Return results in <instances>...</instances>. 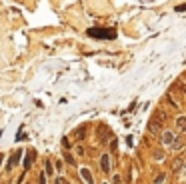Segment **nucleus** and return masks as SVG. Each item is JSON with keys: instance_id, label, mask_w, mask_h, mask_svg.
<instances>
[{"instance_id": "7", "label": "nucleus", "mask_w": 186, "mask_h": 184, "mask_svg": "<svg viewBox=\"0 0 186 184\" xmlns=\"http://www.w3.org/2000/svg\"><path fill=\"white\" fill-rule=\"evenodd\" d=\"M176 130L182 132V134H186V116H178V120H176Z\"/></svg>"}, {"instance_id": "21", "label": "nucleus", "mask_w": 186, "mask_h": 184, "mask_svg": "<svg viewBox=\"0 0 186 184\" xmlns=\"http://www.w3.org/2000/svg\"><path fill=\"white\" fill-rule=\"evenodd\" d=\"M38 182H40V184H46V174H40V176H38Z\"/></svg>"}, {"instance_id": "17", "label": "nucleus", "mask_w": 186, "mask_h": 184, "mask_svg": "<svg viewBox=\"0 0 186 184\" xmlns=\"http://www.w3.org/2000/svg\"><path fill=\"white\" fill-rule=\"evenodd\" d=\"M112 184H122V176H120V174H116V176L112 178Z\"/></svg>"}, {"instance_id": "3", "label": "nucleus", "mask_w": 186, "mask_h": 184, "mask_svg": "<svg viewBox=\"0 0 186 184\" xmlns=\"http://www.w3.org/2000/svg\"><path fill=\"white\" fill-rule=\"evenodd\" d=\"M170 168H172V172H180L182 168H186V158H184V156H176V158L172 160Z\"/></svg>"}, {"instance_id": "20", "label": "nucleus", "mask_w": 186, "mask_h": 184, "mask_svg": "<svg viewBox=\"0 0 186 184\" xmlns=\"http://www.w3.org/2000/svg\"><path fill=\"white\" fill-rule=\"evenodd\" d=\"M64 158H66V162H68V164H74V158H72L70 154H64Z\"/></svg>"}, {"instance_id": "8", "label": "nucleus", "mask_w": 186, "mask_h": 184, "mask_svg": "<svg viewBox=\"0 0 186 184\" xmlns=\"http://www.w3.org/2000/svg\"><path fill=\"white\" fill-rule=\"evenodd\" d=\"M84 136H86V126L82 124V126H78L74 130V140H84Z\"/></svg>"}, {"instance_id": "1", "label": "nucleus", "mask_w": 186, "mask_h": 184, "mask_svg": "<svg viewBox=\"0 0 186 184\" xmlns=\"http://www.w3.org/2000/svg\"><path fill=\"white\" fill-rule=\"evenodd\" d=\"M88 36H92V38H116V32L106 28H90Z\"/></svg>"}, {"instance_id": "23", "label": "nucleus", "mask_w": 186, "mask_h": 184, "mask_svg": "<svg viewBox=\"0 0 186 184\" xmlns=\"http://www.w3.org/2000/svg\"><path fill=\"white\" fill-rule=\"evenodd\" d=\"M176 10H178V12H182V10H186V6H176Z\"/></svg>"}, {"instance_id": "22", "label": "nucleus", "mask_w": 186, "mask_h": 184, "mask_svg": "<svg viewBox=\"0 0 186 184\" xmlns=\"http://www.w3.org/2000/svg\"><path fill=\"white\" fill-rule=\"evenodd\" d=\"M54 166H56V170H62V162H60V160H56V164H54Z\"/></svg>"}, {"instance_id": "13", "label": "nucleus", "mask_w": 186, "mask_h": 184, "mask_svg": "<svg viewBox=\"0 0 186 184\" xmlns=\"http://www.w3.org/2000/svg\"><path fill=\"white\" fill-rule=\"evenodd\" d=\"M32 160H34V152H28V158L24 160V170H26V172H28V168H30V162H32Z\"/></svg>"}, {"instance_id": "9", "label": "nucleus", "mask_w": 186, "mask_h": 184, "mask_svg": "<svg viewBox=\"0 0 186 184\" xmlns=\"http://www.w3.org/2000/svg\"><path fill=\"white\" fill-rule=\"evenodd\" d=\"M168 100H170V104H172L174 108H176V110H180V108H182V104H180V100L176 98V96H174V92H172V90L168 92Z\"/></svg>"}, {"instance_id": "2", "label": "nucleus", "mask_w": 186, "mask_h": 184, "mask_svg": "<svg viewBox=\"0 0 186 184\" xmlns=\"http://www.w3.org/2000/svg\"><path fill=\"white\" fill-rule=\"evenodd\" d=\"M176 134H174L172 130H166V132H162V144L166 146V148H172L174 142H176Z\"/></svg>"}, {"instance_id": "11", "label": "nucleus", "mask_w": 186, "mask_h": 184, "mask_svg": "<svg viewBox=\"0 0 186 184\" xmlns=\"http://www.w3.org/2000/svg\"><path fill=\"white\" fill-rule=\"evenodd\" d=\"M148 130H150L152 134H158V132H160V124L154 122V120L150 118V122H148Z\"/></svg>"}, {"instance_id": "12", "label": "nucleus", "mask_w": 186, "mask_h": 184, "mask_svg": "<svg viewBox=\"0 0 186 184\" xmlns=\"http://www.w3.org/2000/svg\"><path fill=\"white\" fill-rule=\"evenodd\" d=\"M184 144H186V140H184V138H176V142H174L172 150H182V148H184Z\"/></svg>"}, {"instance_id": "16", "label": "nucleus", "mask_w": 186, "mask_h": 184, "mask_svg": "<svg viewBox=\"0 0 186 184\" xmlns=\"http://www.w3.org/2000/svg\"><path fill=\"white\" fill-rule=\"evenodd\" d=\"M152 156H154L156 160H162L164 158V152H162V150H154V154H152Z\"/></svg>"}, {"instance_id": "19", "label": "nucleus", "mask_w": 186, "mask_h": 184, "mask_svg": "<svg viewBox=\"0 0 186 184\" xmlns=\"http://www.w3.org/2000/svg\"><path fill=\"white\" fill-rule=\"evenodd\" d=\"M76 154H78V156H84V148H82V146H76Z\"/></svg>"}, {"instance_id": "15", "label": "nucleus", "mask_w": 186, "mask_h": 184, "mask_svg": "<svg viewBox=\"0 0 186 184\" xmlns=\"http://www.w3.org/2000/svg\"><path fill=\"white\" fill-rule=\"evenodd\" d=\"M164 178H166V174H164V172H160V174L154 178V184H162V182H164Z\"/></svg>"}, {"instance_id": "18", "label": "nucleus", "mask_w": 186, "mask_h": 184, "mask_svg": "<svg viewBox=\"0 0 186 184\" xmlns=\"http://www.w3.org/2000/svg\"><path fill=\"white\" fill-rule=\"evenodd\" d=\"M116 146H118V140H112V142H110V152L116 150Z\"/></svg>"}, {"instance_id": "24", "label": "nucleus", "mask_w": 186, "mask_h": 184, "mask_svg": "<svg viewBox=\"0 0 186 184\" xmlns=\"http://www.w3.org/2000/svg\"><path fill=\"white\" fill-rule=\"evenodd\" d=\"M182 88H184V94H186V80H184V84H182Z\"/></svg>"}, {"instance_id": "14", "label": "nucleus", "mask_w": 186, "mask_h": 184, "mask_svg": "<svg viewBox=\"0 0 186 184\" xmlns=\"http://www.w3.org/2000/svg\"><path fill=\"white\" fill-rule=\"evenodd\" d=\"M52 172H54V170H52V162H50V160H46V170H44V174H46V176H50Z\"/></svg>"}, {"instance_id": "4", "label": "nucleus", "mask_w": 186, "mask_h": 184, "mask_svg": "<svg viewBox=\"0 0 186 184\" xmlns=\"http://www.w3.org/2000/svg\"><path fill=\"white\" fill-rule=\"evenodd\" d=\"M80 176H82V180H84L86 184H94V178H92V172L86 168V166H82L80 168Z\"/></svg>"}, {"instance_id": "6", "label": "nucleus", "mask_w": 186, "mask_h": 184, "mask_svg": "<svg viewBox=\"0 0 186 184\" xmlns=\"http://www.w3.org/2000/svg\"><path fill=\"white\" fill-rule=\"evenodd\" d=\"M100 168H102V172H110V154H102Z\"/></svg>"}, {"instance_id": "26", "label": "nucleus", "mask_w": 186, "mask_h": 184, "mask_svg": "<svg viewBox=\"0 0 186 184\" xmlns=\"http://www.w3.org/2000/svg\"><path fill=\"white\" fill-rule=\"evenodd\" d=\"M104 184H106V182H104Z\"/></svg>"}, {"instance_id": "10", "label": "nucleus", "mask_w": 186, "mask_h": 184, "mask_svg": "<svg viewBox=\"0 0 186 184\" xmlns=\"http://www.w3.org/2000/svg\"><path fill=\"white\" fill-rule=\"evenodd\" d=\"M20 154H22V152H20V150H18V152H14V156H12V158L8 160V170H10V168H12V166H16V164H18V162H20Z\"/></svg>"}, {"instance_id": "25", "label": "nucleus", "mask_w": 186, "mask_h": 184, "mask_svg": "<svg viewBox=\"0 0 186 184\" xmlns=\"http://www.w3.org/2000/svg\"><path fill=\"white\" fill-rule=\"evenodd\" d=\"M0 162H2V154H0Z\"/></svg>"}, {"instance_id": "5", "label": "nucleus", "mask_w": 186, "mask_h": 184, "mask_svg": "<svg viewBox=\"0 0 186 184\" xmlns=\"http://www.w3.org/2000/svg\"><path fill=\"white\" fill-rule=\"evenodd\" d=\"M152 120H154V122H158V124L162 126V124L166 122V112L158 108V110H154V114H152Z\"/></svg>"}]
</instances>
